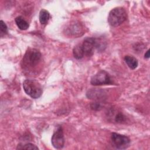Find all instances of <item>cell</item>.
I'll list each match as a JSON object with an SVG mask.
<instances>
[{
	"mask_svg": "<svg viewBox=\"0 0 150 150\" xmlns=\"http://www.w3.org/2000/svg\"><path fill=\"white\" fill-rule=\"evenodd\" d=\"M17 149H30V150H33V149H38V147L36 146L35 145L31 144V143H28L23 145H18V147L16 148Z\"/></svg>",
	"mask_w": 150,
	"mask_h": 150,
	"instance_id": "cell-14",
	"label": "cell"
},
{
	"mask_svg": "<svg viewBox=\"0 0 150 150\" xmlns=\"http://www.w3.org/2000/svg\"><path fill=\"white\" fill-rule=\"evenodd\" d=\"M73 54L74 58L78 60L82 59L84 56L81 44H78L74 47L73 49Z\"/></svg>",
	"mask_w": 150,
	"mask_h": 150,
	"instance_id": "cell-12",
	"label": "cell"
},
{
	"mask_svg": "<svg viewBox=\"0 0 150 150\" xmlns=\"http://www.w3.org/2000/svg\"><path fill=\"white\" fill-rule=\"evenodd\" d=\"M103 91L100 90H96L92 89L90 90H88L86 94L87 97L91 99H100L102 96H103Z\"/></svg>",
	"mask_w": 150,
	"mask_h": 150,
	"instance_id": "cell-11",
	"label": "cell"
},
{
	"mask_svg": "<svg viewBox=\"0 0 150 150\" xmlns=\"http://www.w3.org/2000/svg\"><path fill=\"white\" fill-rule=\"evenodd\" d=\"M15 21L18 28L21 30H26L28 29L29 26L28 22L26 20H25L23 18H22L21 16H17L15 19Z\"/></svg>",
	"mask_w": 150,
	"mask_h": 150,
	"instance_id": "cell-10",
	"label": "cell"
},
{
	"mask_svg": "<svg viewBox=\"0 0 150 150\" xmlns=\"http://www.w3.org/2000/svg\"><path fill=\"white\" fill-rule=\"evenodd\" d=\"M8 33V27L5 23L3 21H0V34L1 36L2 37L4 35Z\"/></svg>",
	"mask_w": 150,
	"mask_h": 150,
	"instance_id": "cell-15",
	"label": "cell"
},
{
	"mask_svg": "<svg viewBox=\"0 0 150 150\" xmlns=\"http://www.w3.org/2000/svg\"><path fill=\"white\" fill-rule=\"evenodd\" d=\"M41 59L42 54L39 50L29 48L22 58V67L26 70L32 69L39 64Z\"/></svg>",
	"mask_w": 150,
	"mask_h": 150,
	"instance_id": "cell-1",
	"label": "cell"
},
{
	"mask_svg": "<svg viewBox=\"0 0 150 150\" xmlns=\"http://www.w3.org/2000/svg\"><path fill=\"white\" fill-rule=\"evenodd\" d=\"M149 49H148L146 52V53H145V55H144V57H145V58H146V59H148V58H149Z\"/></svg>",
	"mask_w": 150,
	"mask_h": 150,
	"instance_id": "cell-18",
	"label": "cell"
},
{
	"mask_svg": "<svg viewBox=\"0 0 150 150\" xmlns=\"http://www.w3.org/2000/svg\"><path fill=\"white\" fill-rule=\"evenodd\" d=\"M23 90L32 98H39L43 93L40 84L36 80L26 79L23 83Z\"/></svg>",
	"mask_w": 150,
	"mask_h": 150,
	"instance_id": "cell-3",
	"label": "cell"
},
{
	"mask_svg": "<svg viewBox=\"0 0 150 150\" xmlns=\"http://www.w3.org/2000/svg\"><path fill=\"white\" fill-rule=\"evenodd\" d=\"M68 33L73 35V36H76V35H77L78 36H80V33H81L82 34L83 33V29L80 26V25L79 24V23H73L72 25H70L68 28Z\"/></svg>",
	"mask_w": 150,
	"mask_h": 150,
	"instance_id": "cell-8",
	"label": "cell"
},
{
	"mask_svg": "<svg viewBox=\"0 0 150 150\" xmlns=\"http://www.w3.org/2000/svg\"><path fill=\"white\" fill-rule=\"evenodd\" d=\"M124 60L127 66L132 70L135 69L138 65V60L133 56L126 55L124 57Z\"/></svg>",
	"mask_w": 150,
	"mask_h": 150,
	"instance_id": "cell-9",
	"label": "cell"
},
{
	"mask_svg": "<svg viewBox=\"0 0 150 150\" xmlns=\"http://www.w3.org/2000/svg\"><path fill=\"white\" fill-rule=\"evenodd\" d=\"M84 56L90 57L94 54L95 48L98 47V40L96 38L87 37L81 43Z\"/></svg>",
	"mask_w": 150,
	"mask_h": 150,
	"instance_id": "cell-6",
	"label": "cell"
},
{
	"mask_svg": "<svg viewBox=\"0 0 150 150\" xmlns=\"http://www.w3.org/2000/svg\"><path fill=\"white\" fill-rule=\"evenodd\" d=\"M102 107H103V105L101 103L98 101L91 103L90 104V108L92 110L95 111H99L102 109Z\"/></svg>",
	"mask_w": 150,
	"mask_h": 150,
	"instance_id": "cell-17",
	"label": "cell"
},
{
	"mask_svg": "<svg viewBox=\"0 0 150 150\" xmlns=\"http://www.w3.org/2000/svg\"><path fill=\"white\" fill-rule=\"evenodd\" d=\"M90 83L93 86L109 85L112 84V81L106 71L100 70L91 77Z\"/></svg>",
	"mask_w": 150,
	"mask_h": 150,
	"instance_id": "cell-4",
	"label": "cell"
},
{
	"mask_svg": "<svg viewBox=\"0 0 150 150\" xmlns=\"http://www.w3.org/2000/svg\"><path fill=\"white\" fill-rule=\"evenodd\" d=\"M111 139L112 144L118 149H127L131 143V140L128 137L115 132L111 134Z\"/></svg>",
	"mask_w": 150,
	"mask_h": 150,
	"instance_id": "cell-5",
	"label": "cell"
},
{
	"mask_svg": "<svg viewBox=\"0 0 150 150\" xmlns=\"http://www.w3.org/2000/svg\"><path fill=\"white\" fill-rule=\"evenodd\" d=\"M127 18V13L125 9L122 7H116L110 11L108 22L114 27H117L122 24Z\"/></svg>",
	"mask_w": 150,
	"mask_h": 150,
	"instance_id": "cell-2",
	"label": "cell"
},
{
	"mask_svg": "<svg viewBox=\"0 0 150 150\" xmlns=\"http://www.w3.org/2000/svg\"><path fill=\"white\" fill-rule=\"evenodd\" d=\"M50 18V13L49 12L44 9L40 10L39 12V21L41 24L45 25L47 23L49 19Z\"/></svg>",
	"mask_w": 150,
	"mask_h": 150,
	"instance_id": "cell-13",
	"label": "cell"
},
{
	"mask_svg": "<svg viewBox=\"0 0 150 150\" xmlns=\"http://www.w3.org/2000/svg\"><path fill=\"white\" fill-rule=\"evenodd\" d=\"M125 116L121 112H118L115 117V121L117 123H122L125 121Z\"/></svg>",
	"mask_w": 150,
	"mask_h": 150,
	"instance_id": "cell-16",
	"label": "cell"
},
{
	"mask_svg": "<svg viewBox=\"0 0 150 150\" xmlns=\"http://www.w3.org/2000/svg\"><path fill=\"white\" fill-rule=\"evenodd\" d=\"M51 142L53 146L56 149H62L64 146V138L63 131L61 126L57 127L56 130L52 136Z\"/></svg>",
	"mask_w": 150,
	"mask_h": 150,
	"instance_id": "cell-7",
	"label": "cell"
}]
</instances>
